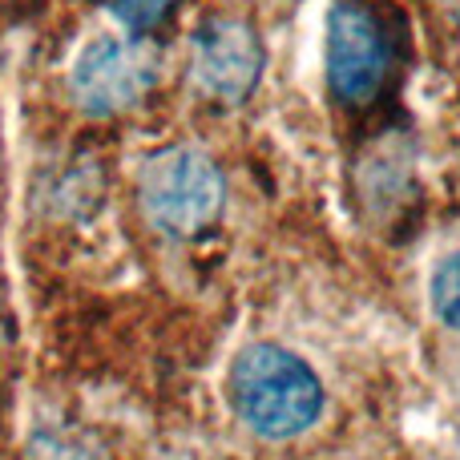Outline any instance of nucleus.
<instances>
[{"label": "nucleus", "instance_id": "1", "mask_svg": "<svg viewBox=\"0 0 460 460\" xmlns=\"http://www.w3.org/2000/svg\"><path fill=\"white\" fill-rule=\"evenodd\" d=\"M230 396L246 429L267 440L299 437L307 424H315L323 408V388L315 372L275 343H254L234 359Z\"/></svg>", "mask_w": 460, "mask_h": 460}, {"label": "nucleus", "instance_id": "2", "mask_svg": "<svg viewBox=\"0 0 460 460\" xmlns=\"http://www.w3.org/2000/svg\"><path fill=\"white\" fill-rule=\"evenodd\" d=\"M226 202L223 170L199 150H166L142 170V210L158 230L178 238L218 223Z\"/></svg>", "mask_w": 460, "mask_h": 460}, {"label": "nucleus", "instance_id": "3", "mask_svg": "<svg viewBox=\"0 0 460 460\" xmlns=\"http://www.w3.org/2000/svg\"><path fill=\"white\" fill-rule=\"evenodd\" d=\"M154 77H158V61L146 40L93 37L73 61L69 89L85 113L110 118L134 110L154 89Z\"/></svg>", "mask_w": 460, "mask_h": 460}, {"label": "nucleus", "instance_id": "4", "mask_svg": "<svg viewBox=\"0 0 460 460\" xmlns=\"http://www.w3.org/2000/svg\"><path fill=\"white\" fill-rule=\"evenodd\" d=\"M392 49L380 21L356 0H343L327 16V77L340 102L372 105L388 81Z\"/></svg>", "mask_w": 460, "mask_h": 460}, {"label": "nucleus", "instance_id": "5", "mask_svg": "<svg viewBox=\"0 0 460 460\" xmlns=\"http://www.w3.org/2000/svg\"><path fill=\"white\" fill-rule=\"evenodd\" d=\"M262 73V45L246 21H210L194 37V81L202 93L238 105Z\"/></svg>", "mask_w": 460, "mask_h": 460}, {"label": "nucleus", "instance_id": "6", "mask_svg": "<svg viewBox=\"0 0 460 460\" xmlns=\"http://www.w3.org/2000/svg\"><path fill=\"white\" fill-rule=\"evenodd\" d=\"M432 307L448 327L460 332V251L448 254L432 275Z\"/></svg>", "mask_w": 460, "mask_h": 460}, {"label": "nucleus", "instance_id": "7", "mask_svg": "<svg viewBox=\"0 0 460 460\" xmlns=\"http://www.w3.org/2000/svg\"><path fill=\"white\" fill-rule=\"evenodd\" d=\"M178 0H113V13L137 32H150L154 24H162L170 16Z\"/></svg>", "mask_w": 460, "mask_h": 460}]
</instances>
